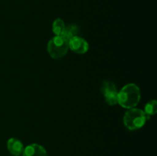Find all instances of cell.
<instances>
[{"mask_svg":"<svg viewBox=\"0 0 157 156\" xmlns=\"http://www.w3.org/2000/svg\"><path fill=\"white\" fill-rule=\"evenodd\" d=\"M150 118L145 114L144 110L137 108L129 109L124 116V123L130 130L141 128Z\"/></svg>","mask_w":157,"mask_h":156,"instance_id":"7a4b0ae2","label":"cell"},{"mask_svg":"<svg viewBox=\"0 0 157 156\" xmlns=\"http://www.w3.org/2000/svg\"><path fill=\"white\" fill-rule=\"evenodd\" d=\"M101 91L108 105L114 106L117 104L118 91L116 85L113 82L109 80L103 81L101 86Z\"/></svg>","mask_w":157,"mask_h":156,"instance_id":"277c9868","label":"cell"},{"mask_svg":"<svg viewBox=\"0 0 157 156\" xmlns=\"http://www.w3.org/2000/svg\"><path fill=\"white\" fill-rule=\"evenodd\" d=\"M22 156H48L47 151L38 144H31L24 148Z\"/></svg>","mask_w":157,"mask_h":156,"instance_id":"8992f818","label":"cell"},{"mask_svg":"<svg viewBox=\"0 0 157 156\" xmlns=\"http://www.w3.org/2000/svg\"><path fill=\"white\" fill-rule=\"evenodd\" d=\"M68 47L78 54H84L88 50L89 44L84 38L77 35L68 41Z\"/></svg>","mask_w":157,"mask_h":156,"instance_id":"5b68a950","label":"cell"},{"mask_svg":"<svg viewBox=\"0 0 157 156\" xmlns=\"http://www.w3.org/2000/svg\"><path fill=\"white\" fill-rule=\"evenodd\" d=\"M65 28V24L61 18H57L52 24V32L55 36H61Z\"/></svg>","mask_w":157,"mask_h":156,"instance_id":"9c48e42d","label":"cell"},{"mask_svg":"<svg viewBox=\"0 0 157 156\" xmlns=\"http://www.w3.org/2000/svg\"><path fill=\"white\" fill-rule=\"evenodd\" d=\"M7 148L9 152L15 156H19L22 154L24 146L19 139L10 138L7 142Z\"/></svg>","mask_w":157,"mask_h":156,"instance_id":"52a82bcc","label":"cell"},{"mask_svg":"<svg viewBox=\"0 0 157 156\" xmlns=\"http://www.w3.org/2000/svg\"><path fill=\"white\" fill-rule=\"evenodd\" d=\"M49 55L54 59H59L65 56L68 50V41L61 36H55L48 41L47 46Z\"/></svg>","mask_w":157,"mask_h":156,"instance_id":"3957f363","label":"cell"},{"mask_svg":"<svg viewBox=\"0 0 157 156\" xmlns=\"http://www.w3.org/2000/svg\"><path fill=\"white\" fill-rule=\"evenodd\" d=\"M140 100V90L135 84L124 86L117 94V103L129 110L134 108Z\"/></svg>","mask_w":157,"mask_h":156,"instance_id":"6da1fadb","label":"cell"},{"mask_svg":"<svg viewBox=\"0 0 157 156\" xmlns=\"http://www.w3.org/2000/svg\"><path fill=\"white\" fill-rule=\"evenodd\" d=\"M157 112V102L156 100H151L147 102L144 107V113L150 118V116L156 114Z\"/></svg>","mask_w":157,"mask_h":156,"instance_id":"30bf717a","label":"cell"},{"mask_svg":"<svg viewBox=\"0 0 157 156\" xmlns=\"http://www.w3.org/2000/svg\"><path fill=\"white\" fill-rule=\"evenodd\" d=\"M78 33H79V28L78 25L75 24H69V25L65 26L61 37L67 41H69L72 38L77 36Z\"/></svg>","mask_w":157,"mask_h":156,"instance_id":"ba28073f","label":"cell"}]
</instances>
